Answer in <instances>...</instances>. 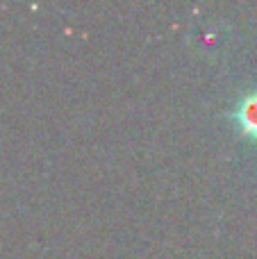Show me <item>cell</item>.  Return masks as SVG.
Masks as SVG:
<instances>
[{"mask_svg":"<svg viewBox=\"0 0 257 259\" xmlns=\"http://www.w3.org/2000/svg\"><path fill=\"white\" fill-rule=\"evenodd\" d=\"M226 116L230 118L239 139L257 148V87L244 91L232 105V109H228Z\"/></svg>","mask_w":257,"mask_h":259,"instance_id":"6da1fadb","label":"cell"}]
</instances>
